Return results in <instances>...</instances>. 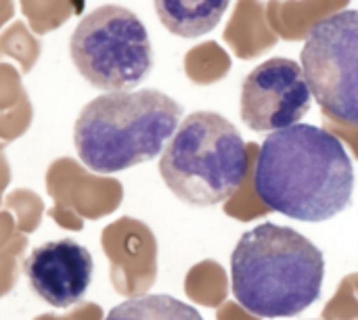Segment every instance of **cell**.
Here are the masks:
<instances>
[{
    "label": "cell",
    "mask_w": 358,
    "mask_h": 320,
    "mask_svg": "<svg viewBox=\"0 0 358 320\" xmlns=\"http://www.w3.org/2000/svg\"><path fill=\"white\" fill-rule=\"evenodd\" d=\"M254 189L277 214L300 222H325L350 205L355 168L336 134L296 124L268 134L260 145Z\"/></svg>",
    "instance_id": "obj_1"
},
{
    "label": "cell",
    "mask_w": 358,
    "mask_h": 320,
    "mask_svg": "<svg viewBox=\"0 0 358 320\" xmlns=\"http://www.w3.org/2000/svg\"><path fill=\"white\" fill-rule=\"evenodd\" d=\"M325 281V256L302 233L275 222L241 235L231 254L235 300L260 319H289L308 310Z\"/></svg>",
    "instance_id": "obj_2"
},
{
    "label": "cell",
    "mask_w": 358,
    "mask_h": 320,
    "mask_svg": "<svg viewBox=\"0 0 358 320\" xmlns=\"http://www.w3.org/2000/svg\"><path fill=\"white\" fill-rule=\"evenodd\" d=\"M182 107L168 94L143 88L92 99L76 119L73 145L96 174H115L157 157L174 132Z\"/></svg>",
    "instance_id": "obj_3"
},
{
    "label": "cell",
    "mask_w": 358,
    "mask_h": 320,
    "mask_svg": "<svg viewBox=\"0 0 358 320\" xmlns=\"http://www.w3.org/2000/svg\"><path fill=\"white\" fill-rule=\"evenodd\" d=\"M250 170V153L239 130L220 113H189L159 159L166 187L180 201L210 208L233 197Z\"/></svg>",
    "instance_id": "obj_4"
},
{
    "label": "cell",
    "mask_w": 358,
    "mask_h": 320,
    "mask_svg": "<svg viewBox=\"0 0 358 320\" xmlns=\"http://www.w3.org/2000/svg\"><path fill=\"white\" fill-rule=\"evenodd\" d=\"M69 54L82 78L105 92H130L153 69L145 23L120 4L86 13L71 34Z\"/></svg>",
    "instance_id": "obj_5"
},
{
    "label": "cell",
    "mask_w": 358,
    "mask_h": 320,
    "mask_svg": "<svg viewBox=\"0 0 358 320\" xmlns=\"http://www.w3.org/2000/svg\"><path fill=\"white\" fill-rule=\"evenodd\" d=\"M300 59L319 107L331 119L358 126V8L319 19Z\"/></svg>",
    "instance_id": "obj_6"
},
{
    "label": "cell",
    "mask_w": 358,
    "mask_h": 320,
    "mask_svg": "<svg viewBox=\"0 0 358 320\" xmlns=\"http://www.w3.org/2000/svg\"><path fill=\"white\" fill-rule=\"evenodd\" d=\"M313 105L302 65L275 57L254 67L241 86L239 111L254 132H279L296 126Z\"/></svg>",
    "instance_id": "obj_7"
},
{
    "label": "cell",
    "mask_w": 358,
    "mask_h": 320,
    "mask_svg": "<svg viewBox=\"0 0 358 320\" xmlns=\"http://www.w3.org/2000/svg\"><path fill=\"white\" fill-rule=\"evenodd\" d=\"M46 189L55 201L48 216L67 231H82L84 220L107 216L122 199V187L115 180L92 176L69 157L48 168Z\"/></svg>",
    "instance_id": "obj_8"
},
{
    "label": "cell",
    "mask_w": 358,
    "mask_h": 320,
    "mask_svg": "<svg viewBox=\"0 0 358 320\" xmlns=\"http://www.w3.org/2000/svg\"><path fill=\"white\" fill-rule=\"evenodd\" d=\"M23 272L29 287L52 308L78 304L92 279V256L71 239L50 241L23 260Z\"/></svg>",
    "instance_id": "obj_9"
},
{
    "label": "cell",
    "mask_w": 358,
    "mask_h": 320,
    "mask_svg": "<svg viewBox=\"0 0 358 320\" xmlns=\"http://www.w3.org/2000/svg\"><path fill=\"white\" fill-rule=\"evenodd\" d=\"M101 243L111 262L113 287L126 298H141L155 275V243L149 228L122 218L103 231Z\"/></svg>",
    "instance_id": "obj_10"
},
{
    "label": "cell",
    "mask_w": 358,
    "mask_h": 320,
    "mask_svg": "<svg viewBox=\"0 0 358 320\" xmlns=\"http://www.w3.org/2000/svg\"><path fill=\"white\" fill-rule=\"evenodd\" d=\"M162 25L180 38L212 31L229 10L231 0H153Z\"/></svg>",
    "instance_id": "obj_11"
},
{
    "label": "cell",
    "mask_w": 358,
    "mask_h": 320,
    "mask_svg": "<svg viewBox=\"0 0 358 320\" xmlns=\"http://www.w3.org/2000/svg\"><path fill=\"white\" fill-rule=\"evenodd\" d=\"M105 320H203L197 308L172 296H141L115 306Z\"/></svg>",
    "instance_id": "obj_12"
},
{
    "label": "cell",
    "mask_w": 358,
    "mask_h": 320,
    "mask_svg": "<svg viewBox=\"0 0 358 320\" xmlns=\"http://www.w3.org/2000/svg\"><path fill=\"white\" fill-rule=\"evenodd\" d=\"M25 247L27 239L17 231L15 218L8 212H0V298L17 285L19 258Z\"/></svg>",
    "instance_id": "obj_13"
},
{
    "label": "cell",
    "mask_w": 358,
    "mask_h": 320,
    "mask_svg": "<svg viewBox=\"0 0 358 320\" xmlns=\"http://www.w3.org/2000/svg\"><path fill=\"white\" fill-rule=\"evenodd\" d=\"M4 208L15 218V224H17L19 233L27 235V233H34L40 226L44 205H42V199L36 193L25 191V189H17V191L6 195Z\"/></svg>",
    "instance_id": "obj_14"
},
{
    "label": "cell",
    "mask_w": 358,
    "mask_h": 320,
    "mask_svg": "<svg viewBox=\"0 0 358 320\" xmlns=\"http://www.w3.org/2000/svg\"><path fill=\"white\" fill-rule=\"evenodd\" d=\"M103 319V310L92 304V302H84L80 304L76 310H71L65 317H57V314H40L34 320H101Z\"/></svg>",
    "instance_id": "obj_15"
}]
</instances>
